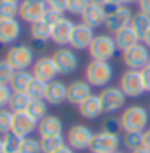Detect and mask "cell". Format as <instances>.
Returning a JSON list of instances; mask_svg holds the SVG:
<instances>
[{
	"mask_svg": "<svg viewBox=\"0 0 150 153\" xmlns=\"http://www.w3.org/2000/svg\"><path fill=\"white\" fill-rule=\"evenodd\" d=\"M124 132H144L149 124V111L140 105H131L119 116Z\"/></svg>",
	"mask_w": 150,
	"mask_h": 153,
	"instance_id": "obj_1",
	"label": "cell"
},
{
	"mask_svg": "<svg viewBox=\"0 0 150 153\" xmlns=\"http://www.w3.org/2000/svg\"><path fill=\"white\" fill-rule=\"evenodd\" d=\"M113 66L108 61L92 60L86 66V81L92 87H107V84L113 79Z\"/></svg>",
	"mask_w": 150,
	"mask_h": 153,
	"instance_id": "obj_2",
	"label": "cell"
},
{
	"mask_svg": "<svg viewBox=\"0 0 150 153\" xmlns=\"http://www.w3.org/2000/svg\"><path fill=\"white\" fill-rule=\"evenodd\" d=\"M5 60L15 71H24L34 65V50L26 44L11 45L7 50Z\"/></svg>",
	"mask_w": 150,
	"mask_h": 153,
	"instance_id": "obj_3",
	"label": "cell"
},
{
	"mask_svg": "<svg viewBox=\"0 0 150 153\" xmlns=\"http://www.w3.org/2000/svg\"><path fill=\"white\" fill-rule=\"evenodd\" d=\"M89 50V55L92 60L97 61H110L115 56L116 50V42H115V37L108 36V34H99L94 37L90 47L87 48Z\"/></svg>",
	"mask_w": 150,
	"mask_h": 153,
	"instance_id": "obj_4",
	"label": "cell"
},
{
	"mask_svg": "<svg viewBox=\"0 0 150 153\" xmlns=\"http://www.w3.org/2000/svg\"><path fill=\"white\" fill-rule=\"evenodd\" d=\"M92 139L94 132L90 131V127L84 126V124H74L68 129V134H66V143L76 152L90 150Z\"/></svg>",
	"mask_w": 150,
	"mask_h": 153,
	"instance_id": "obj_5",
	"label": "cell"
},
{
	"mask_svg": "<svg viewBox=\"0 0 150 153\" xmlns=\"http://www.w3.org/2000/svg\"><path fill=\"white\" fill-rule=\"evenodd\" d=\"M119 89L124 92L126 97H131V98H137L144 92H147L144 81H142V74L137 69H128V71H124L121 74V77H119Z\"/></svg>",
	"mask_w": 150,
	"mask_h": 153,
	"instance_id": "obj_6",
	"label": "cell"
},
{
	"mask_svg": "<svg viewBox=\"0 0 150 153\" xmlns=\"http://www.w3.org/2000/svg\"><path fill=\"white\" fill-rule=\"evenodd\" d=\"M111 10L108 11L107 8V19H105V24L103 26L107 27V31H110V32H113V34H116L118 31H121L123 27H126L131 24L132 21V11L129 10L128 7H123V5H119V7H110Z\"/></svg>",
	"mask_w": 150,
	"mask_h": 153,
	"instance_id": "obj_7",
	"label": "cell"
},
{
	"mask_svg": "<svg viewBox=\"0 0 150 153\" xmlns=\"http://www.w3.org/2000/svg\"><path fill=\"white\" fill-rule=\"evenodd\" d=\"M52 58L57 65L58 74H61V76H69V74H73L79 66V58H78L76 53H74L73 48L60 47L58 50L53 52Z\"/></svg>",
	"mask_w": 150,
	"mask_h": 153,
	"instance_id": "obj_8",
	"label": "cell"
},
{
	"mask_svg": "<svg viewBox=\"0 0 150 153\" xmlns=\"http://www.w3.org/2000/svg\"><path fill=\"white\" fill-rule=\"evenodd\" d=\"M119 135L116 132L110 131H100L94 134L92 145H90V152L92 153H115L119 150Z\"/></svg>",
	"mask_w": 150,
	"mask_h": 153,
	"instance_id": "obj_9",
	"label": "cell"
},
{
	"mask_svg": "<svg viewBox=\"0 0 150 153\" xmlns=\"http://www.w3.org/2000/svg\"><path fill=\"white\" fill-rule=\"evenodd\" d=\"M99 98L105 114L115 113L126 103V95L119 87H103V90L99 94Z\"/></svg>",
	"mask_w": 150,
	"mask_h": 153,
	"instance_id": "obj_10",
	"label": "cell"
},
{
	"mask_svg": "<svg viewBox=\"0 0 150 153\" xmlns=\"http://www.w3.org/2000/svg\"><path fill=\"white\" fill-rule=\"evenodd\" d=\"M149 60H150L149 48L140 42L123 52V61L129 69H137V71H140L144 66L149 65Z\"/></svg>",
	"mask_w": 150,
	"mask_h": 153,
	"instance_id": "obj_11",
	"label": "cell"
},
{
	"mask_svg": "<svg viewBox=\"0 0 150 153\" xmlns=\"http://www.w3.org/2000/svg\"><path fill=\"white\" fill-rule=\"evenodd\" d=\"M47 3L45 0H21L19 2L18 16L29 24L39 21L44 18V13L47 11Z\"/></svg>",
	"mask_w": 150,
	"mask_h": 153,
	"instance_id": "obj_12",
	"label": "cell"
},
{
	"mask_svg": "<svg viewBox=\"0 0 150 153\" xmlns=\"http://www.w3.org/2000/svg\"><path fill=\"white\" fill-rule=\"evenodd\" d=\"M31 73L36 79H40V81L47 82V84L55 81V77L58 76L57 65L52 56H40V58H37L34 61V65H32Z\"/></svg>",
	"mask_w": 150,
	"mask_h": 153,
	"instance_id": "obj_13",
	"label": "cell"
},
{
	"mask_svg": "<svg viewBox=\"0 0 150 153\" xmlns=\"http://www.w3.org/2000/svg\"><path fill=\"white\" fill-rule=\"evenodd\" d=\"M39 121L34 119L28 111H18L13 113V121H11V132L18 134L19 137H29L36 129Z\"/></svg>",
	"mask_w": 150,
	"mask_h": 153,
	"instance_id": "obj_14",
	"label": "cell"
},
{
	"mask_svg": "<svg viewBox=\"0 0 150 153\" xmlns=\"http://www.w3.org/2000/svg\"><path fill=\"white\" fill-rule=\"evenodd\" d=\"M94 29L89 26H86L84 23L74 24V29L71 34V39H69V47L73 50H87L90 47L94 40Z\"/></svg>",
	"mask_w": 150,
	"mask_h": 153,
	"instance_id": "obj_15",
	"label": "cell"
},
{
	"mask_svg": "<svg viewBox=\"0 0 150 153\" xmlns=\"http://www.w3.org/2000/svg\"><path fill=\"white\" fill-rule=\"evenodd\" d=\"M74 29V23L68 18L60 19L57 24L52 26V36H50V40L53 44L60 45V47H65V45H69V39H71Z\"/></svg>",
	"mask_w": 150,
	"mask_h": 153,
	"instance_id": "obj_16",
	"label": "cell"
},
{
	"mask_svg": "<svg viewBox=\"0 0 150 153\" xmlns=\"http://www.w3.org/2000/svg\"><path fill=\"white\" fill-rule=\"evenodd\" d=\"M92 95V85L87 81L82 79H76L68 84V95H66V100L73 105H81L87 97Z\"/></svg>",
	"mask_w": 150,
	"mask_h": 153,
	"instance_id": "obj_17",
	"label": "cell"
},
{
	"mask_svg": "<svg viewBox=\"0 0 150 153\" xmlns=\"http://www.w3.org/2000/svg\"><path fill=\"white\" fill-rule=\"evenodd\" d=\"M19 37H21V23L18 19H0V44H15Z\"/></svg>",
	"mask_w": 150,
	"mask_h": 153,
	"instance_id": "obj_18",
	"label": "cell"
},
{
	"mask_svg": "<svg viewBox=\"0 0 150 153\" xmlns=\"http://www.w3.org/2000/svg\"><path fill=\"white\" fill-rule=\"evenodd\" d=\"M37 132L40 137H53V135H63V123L55 114H47L37 124Z\"/></svg>",
	"mask_w": 150,
	"mask_h": 153,
	"instance_id": "obj_19",
	"label": "cell"
},
{
	"mask_svg": "<svg viewBox=\"0 0 150 153\" xmlns=\"http://www.w3.org/2000/svg\"><path fill=\"white\" fill-rule=\"evenodd\" d=\"M105 19H107L105 7L94 5V3H90V5L84 10V13L81 15V23H84L86 26L92 27V29H95V27H99V26H103V24H105Z\"/></svg>",
	"mask_w": 150,
	"mask_h": 153,
	"instance_id": "obj_20",
	"label": "cell"
},
{
	"mask_svg": "<svg viewBox=\"0 0 150 153\" xmlns=\"http://www.w3.org/2000/svg\"><path fill=\"white\" fill-rule=\"evenodd\" d=\"M66 95H68V85L63 81H52L47 84V90H45V98L44 100L50 103V105H61L66 102Z\"/></svg>",
	"mask_w": 150,
	"mask_h": 153,
	"instance_id": "obj_21",
	"label": "cell"
},
{
	"mask_svg": "<svg viewBox=\"0 0 150 153\" xmlns=\"http://www.w3.org/2000/svg\"><path fill=\"white\" fill-rule=\"evenodd\" d=\"M79 108V114H81L84 119H95L99 118L100 114H103V110H102V103H100V98L99 95H90L87 97L81 105H78Z\"/></svg>",
	"mask_w": 150,
	"mask_h": 153,
	"instance_id": "obj_22",
	"label": "cell"
},
{
	"mask_svg": "<svg viewBox=\"0 0 150 153\" xmlns=\"http://www.w3.org/2000/svg\"><path fill=\"white\" fill-rule=\"evenodd\" d=\"M140 37L136 34V31L131 27V24L126 27H123L121 31H118L115 34V42H116V47L119 48L121 52L128 50V48H131L132 45L139 44Z\"/></svg>",
	"mask_w": 150,
	"mask_h": 153,
	"instance_id": "obj_23",
	"label": "cell"
},
{
	"mask_svg": "<svg viewBox=\"0 0 150 153\" xmlns=\"http://www.w3.org/2000/svg\"><path fill=\"white\" fill-rule=\"evenodd\" d=\"M32 79H34V76L28 69H24V71H15L8 85L11 87L13 92H26L29 84L32 82Z\"/></svg>",
	"mask_w": 150,
	"mask_h": 153,
	"instance_id": "obj_24",
	"label": "cell"
},
{
	"mask_svg": "<svg viewBox=\"0 0 150 153\" xmlns=\"http://www.w3.org/2000/svg\"><path fill=\"white\" fill-rule=\"evenodd\" d=\"M29 34H31V37L36 42H45V40H49L50 36H52V26H50L49 23H45L44 19H39V21L31 24Z\"/></svg>",
	"mask_w": 150,
	"mask_h": 153,
	"instance_id": "obj_25",
	"label": "cell"
},
{
	"mask_svg": "<svg viewBox=\"0 0 150 153\" xmlns=\"http://www.w3.org/2000/svg\"><path fill=\"white\" fill-rule=\"evenodd\" d=\"M131 27L136 31V34L140 37V40L145 37V34L150 31V15L147 13H134L132 16V21H131Z\"/></svg>",
	"mask_w": 150,
	"mask_h": 153,
	"instance_id": "obj_26",
	"label": "cell"
},
{
	"mask_svg": "<svg viewBox=\"0 0 150 153\" xmlns=\"http://www.w3.org/2000/svg\"><path fill=\"white\" fill-rule=\"evenodd\" d=\"M31 102H32V98L26 92H13L10 97V102H8V108L13 111V113L26 111Z\"/></svg>",
	"mask_w": 150,
	"mask_h": 153,
	"instance_id": "obj_27",
	"label": "cell"
},
{
	"mask_svg": "<svg viewBox=\"0 0 150 153\" xmlns=\"http://www.w3.org/2000/svg\"><path fill=\"white\" fill-rule=\"evenodd\" d=\"M66 145V139L63 135H53V137H40V148L42 153H53L58 148Z\"/></svg>",
	"mask_w": 150,
	"mask_h": 153,
	"instance_id": "obj_28",
	"label": "cell"
},
{
	"mask_svg": "<svg viewBox=\"0 0 150 153\" xmlns=\"http://www.w3.org/2000/svg\"><path fill=\"white\" fill-rule=\"evenodd\" d=\"M121 142L129 152H134L144 147V132H124Z\"/></svg>",
	"mask_w": 150,
	"mask_h": 153,
	"instance_id": "obj_29",
	"label": "cell"
},
{
	"mask_svg": "<svg viewBox=\"0 0 150 153\" xmlns=\"http://www.w3.org/2000/svg\"><path fill=\"white\" fill-rule=\"evenodd\" d=\"M45 90H47V82L40 81V79H32V82L29 84V87L26 90V94L32 100H44L45 98Z\"/></svg>",
	"mask_w": 150,
	"mask_h": 153,
	"instance_id": "obj_30",
	"label": "cell"
},
{
	"mask_svg": "<svg viewBox=\"0 0 150 153\" xmlns=\"http://www.w3.org/2000/svg\"><path fill=\"white\" fill-rule=\"evenodd\" d=\"M2 139H3V145H5L7 153H18L24 137H19L18 134H15V132L10 131V132H7L5 135H2Z\"/></svg>",
	"mask_w": 150,
	"mask_h": 153,
	"instance_id": "obj_31",
	"label": "cell"
},
{
	"mask_svg": "<svg viewBox=\"0 0 150 153\" xmlns=\"http://www.w3.org/2000/svg\"><path fill=\"white\" fill-rule=\"evenodd\" d=\"M19 3L10 0H0V19H13L18 16Z\"/></svg>",
	"mask_w": 150,
	"mask_h": 153,
	"instance_id": "obj_32",
	"label": "cell"
},
{
	"mask_svg": "<svg viewBox=\"0 0 150 153\" xmlns=\"http://www.w3.org/2000/svg\"><path fill=\"white\" fill-rule=\"evenodd\" d=\"M28 113L31 114L34 119L40 121L42 118L47 116V102L45 100H32L28 106Z\"/></svg>",
	"mask_w": 150,
	"mask_h": 153,
	"instance_id": "obj_33",
	"label": "cell"
},
{
	"mask_svg": "<svg viewBox=\"0 0 150 153\" xmlns=\"http://www.w3.org/2000/svg\"><path fill=\"white\" fill-rule=\"evenodd\" d=\"M11 121H13V111L10 108H0V135H5L11 131Z\"/></svg>",
	"mask_w": 150,
	"mask_h": 153,
	"instance_id": "obj_34",
	"label": "cell"
},
{
	"mask_svg": "<svg viewBox=\"0 0 150 153\" xmlns=\"http://www.w3.org/2000/svg\"><path fill=\"white\" fill-rule=\"evenodd\" d=\"M18 153H42L40 140H37L34 137H24Z\"/></svg>",
	"mask_w": 150,
	"mask_h": 153,
	"instance_id": "obj_35",
	"label": "cell"
},
{
	"mask_svg": "<svg viewBox=\"0 0 150 153\" xmlns=\"http://www.w3.org/2000/svg\"><path fill=\"white\" fill-rule=\"evenodd\" d=\"M89 5H90L89 0H69L68 2V10L66 11H69L71 15H79L81 16Z\"/></svg>",
	"mask_w": 150,
	"mask_h": 153,
	"instance_id": "obj_36",
	"label": "cell"
},
{
	"mask_svg": "<svg viewBox=\"0 0 150 153\" xmlns=\"http://www.w3.org/2000/svg\"><path fill=\"white\" fill-rule=\"evenodd\" d=\"M13 73L15 69L8 65L7 60H0V84H10Z\"/></svg>",
	"mask_w": 150,
	"mask_h": 153,
	"instance_id": "obj_37",
	"label": "cell"
},
{
	"mask_svg": "<svg viewBox=\"0 0 150 153\" xmlns=\"http://www.w3.org/2000/svg\"><path fill=\"white\" fill-rule=\"evenodd\" d=\"M63 13L65 11H60V10H55V8H47V11H45L44 13V21L45 23H49L50 26H53V24H57L58 21H60V19H63L65 16H63Z\"/></svg>",
	"mask_w": 150,
	"mask_h": 153,
	"instance_id": "obj_38",
	"label": "cell"
},
{
	"mask_svg": "<svg viewBox=\"0 0 150 153\" xmlns=\"http://www.w3.org/2000/svg\"><path fill=\"white\" fill-rule=\"evenodd\" d=\"M13 90L8 84H0V108H7Z\"/></svg>",
	"mask_w": 150,
	"mask_h": 153,
	"instance_id": "obj_39",
	"label": "cell"
},
{
	"mask_svg": "<svg viewBox=\"0 0 150 153\" xmlns=\"http://www.w3.org/2000/svg\"><path fill=\"white\" fill-rule=\"evenodd\" d=\"M68 2H69V0H45L47 7L55 8V10H60V11H66V10H68Z\"/></svg>",
	"mask_w": 150,
	"mask_h": 153,
	"instance_id": "obj_40",
	"label": "cell"
},
{
	"mask_svg": "<svg viewBox=\"0 0 150 153\" xmlns=\"http://www.w3.org/2000/svg\"><path fill=\"white\" fill-rule=\"evenodd\" d=\"M121 127V123H119V119L116 118H107V121L103 123V131H110V132H116V129H119Z\"/></svg>",
	"mask_w": 150,
	"mask_h": 153,
	"instance_id": "obj_41",
	"label": "cell"
},
{
	"mask_svg": "<svg viewBox=\"0 0 150 153\" xmlns=\"http://www.w3.org/2000/svg\"><path fill=\"white\" fill-rule=\"evenodd\" d=\"M140 74H142V81H144V85H145V90L150 92V65L144 66L140 69Z\"/></svg>",
	"mask_w": 150,
	"mask_h": 153,
	"instance_id": "obj_42",
	"label": "cell"
},
{
	"mask_svg": "<svg viewBox=\"0 0 150 153\" xmlns=\"http://www.w3.org/2000/svg\"><path fill=\"white\" fill-rule=\"evenodd\" d=\"M139 11L150 15V0H139Z\"/></svg>",
	"mask_w": 150,
	"mask_h": 153,
	"instance_id": "obj_43",
	"label": "cell"
},
{
	"mask_svg": "<svg viewBox=\"0 0 150 153\" xmlns=\"http://www.w3.org/2000/svg\"><path fill=\"white\" fill-rule=\"evenodd\" d=\"M144 147L150 150V129L144 131Z\"/></svg>",
	"mask_w": 150,
	"mask_h": 153,
	"instance_id": "obj_44",
	"label": "cell"
},
{
	"mask_svg": "<svg viewBox=\"0 0 150 153\" xmlns=\"http://www.w3.org/2000/svg\"><path fill=\"white\" fill-rule=\"evenodd\" d=\"M53 153H74V150H73V148H71V147L68 145V143H66L65 147L58 148V150H57V152H53Z\"/></svg>",
	"mask_w": 150,
	"mask_h": 153,
	"instance_id": "obj_45",
	"label": "cell"
},
{
	"mask_svg": "<svg viewBox=\"0 0 150 153\" xmlns=\"http://www.w3.org/2000/svg\"><path fill=\"white\" fill-rule=\"evenodd\" d=\"M123 3V0H107L105 7H119Z\"/></svg>",
	"mask_w": 150,
	"mask_h": 153,
	"instance_id": "obj_46",
	"label": "cell"
},
{
	"mask_svg": "<svg viewBox=\"0 0 150 153\" xmlns=\"http://www.w3.org/2000/svg\"><path fill=\"white\" fill-rule=\"evenodd\" d=\"M142 42H144V45H145L147 48H150V31L147 32V34H145V37L142 39Z\"/></svg>",
	"mask_w": 150,
	"mask_h": 153,
	"instance_id": "obj_47",
	"label": "cell"
},
{
	"mask_svg": "<svg viewBox=\"0 0 150 153\" xmlns=\"http://www.w3.org/2000/svg\"><path fill=\"white\" fill-rule=\"evenodd\" d=\"M90 3H94V5H100V7H105L107 5V0H89Z\"/></svg>",
	"mask_w": 150,
	"mask_h": 153,
	"instance_id": "obj_48",
	"label": "cell"
},
{
	"mask_svg": "<svg viewBox=\"0 0 150 153\" xmlns=\"http://www.w3.org/2000/svg\"><path fill=\"white\" fill-rule=\"evenodd\" d=\"M131 153H150V150H147L145 147H140V148H137V150L131 152Z\"/></svg>",
	"mask_w": 150,
	"mask_h": 153,
	"instance_id": "obj_49",
	"label": "cell"
},
{
	"mask_svg": "<svg viewBox=\"0 0 150 153\" xmlns=\"http://www.w3.org/2000/svg\"><path fill=\"white\" fill-rule=\"evenodd\" d=\"M0 153H7L5 152V145H3V139L0 137Z\"/></svg>",
	"mask_w": 150,
	"mask_h": 153,
	"instance_id": "obj_50",
	"label": "cell"
},
{
	"mask_svg": "<svg viewBox=\"0 0 150 153\" xmlns=\"http://www.w3.org/2000/svg\"><path fill=\"white\" fill-rule=\"evenodd\" d=\"M134 2H139V0H123V3H134Z\"/></svg>",
	"mask_w": 150,
	"mask_h": 153,
	"instance_id": "obj_51",
	"label": "cell"
},
{
	"mask_svg": "<svg viewBox=\"0 0 150 153\" xmlns=\"http://www.w3.org/2000/svg\"><path fill=\"white\" fill-rule=\"evenodd\" d=\"M10 2H16V3H19V2H21V0H10Z\"/></svg>",
	"mask_w": 150,
	"mask_h": 153,
	"instance_id": "obj_52",
	"label": "cell"
},
{
	"mask_svg": "<svg viewBox=\"0 0 150 153\" xmlns=\"http://www.w3.org/2000/svg\"><path fill=\"white\" fill-rule=\"evenodd\" d=\"M115 153H124V152H119V150H118V152H115Z\"/></svg>",
	"mask_w": 150,
	"mask_h": 153,
	"instance_id": "obj_53",
	"label": "cell"
},
{
	"mask_svg": "<svg viewBox=\"0 0 150 153\" xmlns=\"http://www.w3.org/2000/svg\"><path fill=\"white\" fill-rule=\"evenodd\" d=\"M149 65H150V60H149Z\"/></svg>",
	"mask_w": 150,
	"mask_h": 153,
	"instance_id": "obj_54",
	"label": "cell"
}]
</instances>
